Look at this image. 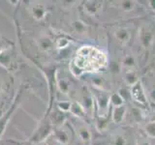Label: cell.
Listing matches in <instances>:
<instances>
[{"label":"cell","mask_w":155,"mask_h":145,"mask_svg":"<svg viewBox=\"0 0 155 145\" xmlns=\"http://www.w3.org/2000/svg\"><path fill=\"white\" fill-rule=\"evenodd\" d=\"M126 113V108L122 105L115 106L113 111V120L115 124H120L123 121Z\"/></svg>","instance_id":"obj_8"},{"label":"cell","mask_w":155,"mask_h":145,"mask_svg":"<svg viewBox=\"0 0 155 145\" xmlns=\"http://www.w3.org/2000/svg\"><path fill=\"white\" fill-rule=\"evenodd\" d=\"M18 105V98H17V100L14 102V104L12 105L11 108H10V109H9L3 116H1V117H0V137H2V134H3L4 132H5V130H6L7 124H8V122H9L10 118H11L12 114L14 113L15 109L17 108Z\"/></svg>","instance_id":"obj_5"},{"label":"cell","mask_w":155,"mask_h":145,"mask_svg":"<svg viewBox=\"0 0 155 145\" xmlns=\"http://www.w3.org/2000/svg\"><path fill=\"white\" fill-rule=\"evenodd\" d=\"M51 132H52V123L51 119H44L41 121L36 132L31 137L30 141L33 143L42 142L50 137Z\"/></svg>","instance_id":"obj_2"},{"label":"cell","mask_w":155,"mask_h":145,"mask_svg":"<svg viewBox=\"0 0 155 145\" xmlns=\"http://www.w3.org/2000/svg\"><path fill=\"white\" fill-rule=\"evenodd\" d=\"M70 44V41L66 38H58L56 39V41L54 42V46L58 50H61V48H65L68 47V45Z\"/></svg>","instance_id":"obj_14"},{"label":"cell","mask_w":155,"mask_h":145,"mask_svg":"<svg viewBox=\"0 0 155 145\" xmlns=\"http://www.w3.org/2000/svg\"><path fill=\"white\" fill-rule=\"evenodd\" d=\"M18 1V0H10V2H11L12 4H16Z\"/></svg>","instance_id":"obj_23"},{"label":"cell","mask_w":155,"mask_h":145,"mask_svg":"<svg viewBox=\"0 0 155 145\" xmlns=\"http://www.w3.org/2000/svg\"><path fill=\"white\" fill-rule=\"evenodd\" d=\"M82 71H97L107 63L106 55L97 48L90 46H84L77 51V56L73 61Z\"/></svg>","instance_id":"obj_1"},{"label":"cell","mask_w":155,"mask_h":145,"mask_svg":"<svg viewBox=\"0 0 155 145\" xmlns=\"http://www.w3.org/2000/svg\"><path fill=\"white\" fill-rule=\"evenodd\" d=\"M79 137L85 142L89 141L91 138V134H90L89 130L86 127H81L79 129Z\"/></svg>","instance_id":"obj_13"},{"label":"cell","mask_w":155,"mask_h":145,"mask_svg":"<svg viewBox=\"0 0 155 145\" xmlns=\"http://www.w3.org/2000/svg\"><path fill=\"white\" fill-rule=\"evenodd\" d=\"M53 46H54V43H53L48 37L42 36V37L39 38V40H38V47L40 48L41 51L47 52L50 50H51Z\"/></svg>","instance_id":"obj_9"},{"label":"cell","mask_w":155,"mask_h":145,"mask_svg":"<svg viewBox=\"0 0 155 145\" xmlns=\"http://www.w3.org/2000/svg\"><path fill=\"white\" fill-rule=\"evenodd\" d=\"M54 137L56 139V141H58L60 144H67L68 141H69V135L61 129H57L55 130Z\"/></svg>","instance_id":"obj_12"},{"label":"cell","mask_w":155,"mask_h":145,"mask_svg":"<svg viewBox=\"0 0 155 145\" xmlns=\"http://www.w3.org/2000/svg\"><path fill=\"white\" fill-rule=\"evenodd\" d=\"M114 145H126V139L122 135H118V137H115Z\"/></svg>","instance_id":"obj_21"},{"label":"cell","mask_w":155,"mask_h":145,"mask_svg":"<svg viewBox=\"0 0 155 145\" xmlns=\"http://www.w3.org/2000/svg\"><path fill=\"white\" fill-rule=\"evenodd\" d=\"M0 91H1V82H0Z\"/></svg>","instance_id":"obj_27"},{"label":"cell","mask_w":155,"mask_h":145,"mask_svg":"<svg viewBox=\"0 0 155 145\" xmlns=\"http://www.w3.org/2000/svg\"><path fill=\"white\" fill-rule=\"evenodd\" d=\"M145 133L148 137L155 138V121L149 122L145 126Z\"/></svg>","instance_id":"obj_15"},{"label":"cell","mask_w":155,"mask_h":145,"mask_svg":"<svg viewBox=\"0 0 155 145\" xmlns=\"http://www.w3.org/2000/svg\"><path fill=\"white\" fill-rule=\"evenodd\" d=\"M131 96H132V98L137 102V103H140V104L147 103V98H145L143 86H142V84H140V82H139V81H137L135 84L132 85Z\"/></svg>","instance_id":"obj_4"},{"label":"cell","mask_w":155,"mask_h":145,"mask_svg":"<svg viewBox=\"0 0 155 145\" xmlns=\"http://www.w3.org/2000/svg\"><path fill=\"white\" fill-rule=\"evenodd\" d=\"M126 82H127V83L130 84V85L135 84L136 82H137V80H136V76L134 74L127 75V76H126Z\"/></svg>","instance_id":"obj_20"},{"label":"cell","mask_w":155,"mask_h":145,"mask_svg":"<svg viewBox=\"0 0 155 145\" xmlns=\"http://www.w3.org/2000/svg\"><path fill=\"white\" fill-rule=\"evenodd\" d=\"M11 52L8 48H4V50L0 52V65L4 68H7L11 64Z\"/></svg>","instance_id":"obj_11"},{"label":"cell","mask_w":155,"mask_h":145,"mask_svg":"<svg viewBox=\"0 0 155 145\" xmlns=\"http://www.w3.org/2000/svg\"><path fill=\"white\" fill-rule=\"evenodd\" d=\"M31 13H32V17L35 19H37V21H42V19L46 18L47 9L42 4H36L32 7Z\"/></svg>","instance_id":"obj_6"},{"label":"cell","mask_w":155,"mask_h":145,"mask_svg":"<svg viewBox=\"0 0 155 145\" xmlns=\"http://www.w3.org/2000/svg\"><path fill=\"white\" fill-rule=\"evenodd\" d=\"M47 145H54V144H52V143L50 142V143H47Z\"/></svg>","instance_id":"obj_26"},{"label":"cell","mask_w":155,"mask_h":145,"mask_svg":"<svg viewBox=\"0 0 155 145\" xmlns=\"http://www.w3.org/2000/svg\"><path fill=\"white\" fill-rule=\"evenodd\" d=\"M110 97L104 93H101L96 97L97 105H98V109L100 111L101 117H106L109 112V104L110 102Z\"/></svg>","instance_id":"obj_3"},{"label":"cell","mask_w":155,"mask_h":145,"mask_svg":"<svg viewBox=\"0 0 155 145\" xmlns=\"http://www.w3.org/2000/svg\"><path fill=\"white\" fill-rule=\"evenodd\" d=\"M151 98H152L153 102H155V89L152 90V92H151Z\"/></svg>","instance_id":"obj_22"},{"label":"cell","mask_w":155,"mask_h":145,"mask_svg":"<svg viewBox=\"0 0 155 145\" xmlns=\"http://www.w3.org/2000/svg\"><path fill=\"white\" fill-rule=\"evenodd\" d=\"M110 100L111 102V104H113L114 106L122 105H123V102H124V100L122 99V97H121L119 94H114L113 96L110 97Z\"/></svg>","instance_id":"obj_17"},{"label":"cell","mask_w":155,"mask_h":145,"mask_svg":"<svg viewBox=\"0 0 155 145\" xmlns=\"http://www.w3.org/2000/svg\"><path fill=\"white\" fill-rule=\"evenodd\" d=\"M24 145H34V143L33 142H27V143H25V144H24Z\"/></svg>","instance_id":"obj_24"},{"label":"cell","mask_w":155,"mask_h":145,"mask_svg":"<svg viewBox=\"0 0 155 145\" xmlns=\"http://www.w3.org/2000/svg\"><path fill=\"white\" fill-rule=\"evenodd\" d=\"M140 145H150L148 142H144V143H143V144H140Z\"/></svg>","instance_id":"obj_25"},{"label":"cell","mask_w":155,"mask_h":145,"mask_svg":"<svg viewBox=\"0 0 155 145\" xmlns=\"http://www.w3.org/2000/svg\"><path fill=\"white\" fill-rule=\"evenodd\" d=\"M70 106H71L70 102H59L57 104V108H59L61 111H64V112L70 110Z\"/></svg>","instance_id":"obj_18"},{"label":"cell","mask_w":155,"mask_h":145,"mask_svg":"<svg viewBox=\"0 0 155 145\" xmlns=\"http://www.w3.org/2000/svg\"><path fill=\"white\" fill-rule=\"evenodd\" d=\"M57 85L58 87H59V89L64 92V93H66V92L68 91V89H69V86H68V83L64 80V79H58L57 80Z\"/></svg>","instance_id":"obj_19"},{"label":"cell","mask_w":155,"mask_h":145,"mask_svg":"<svg viewBox=\"0 0 155 145\" xmlns=\"http://www.w3.org/2000/svg\"><path fill=\"white\" fill-rule=\"evenodd\" d=\"M52 125H55L56 127H59L63 123L65 122L66 116L64 114V111H61L59 108H57L56 111H53L51 113V116L50 117Z\"/></svg>","instance_id":"obj_7"},{"label":"cell","mask_w":155,"mask_h":145,"mask_svg":"<svg viewBox=\"0 0 155 145\" xmlns=\"http://www.w3.org/2000/svg\"><path fill=\"white\" fill-rule=\"evenodd\" d=\"M70 112L72 114H74L77 117L82 118L84 117L86 114V111L84 109V108L82 106L80 103L78 102H74V103H71V106H70Z\"/></svg>","instance_id":"obj_10"},{"label":"cell","mask_w":155,"mask_h":145,"mask_svg":"<svg viewBox=\"0 0 155 145\" xmlns=\"http://www.w3.org/2000/svg\"><path fill=\"white\" fill-rule=\"evenodd\" d=\"M96 125H97V129H98L99 130H103L108 128L109 121H108V119H107V118L99 116L98 120H97V124Z\"/></svg>","instance_id":"obj_16"}]
</instances>
